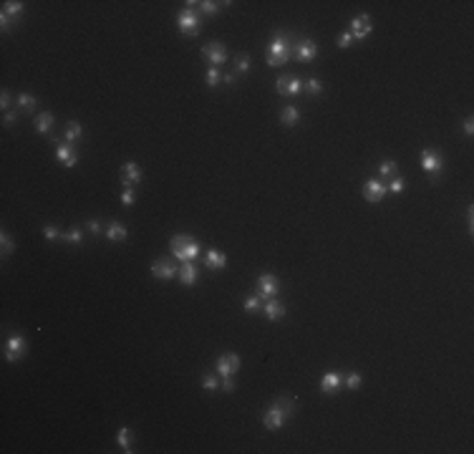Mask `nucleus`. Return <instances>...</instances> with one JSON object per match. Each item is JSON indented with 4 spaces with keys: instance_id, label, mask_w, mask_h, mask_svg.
<instances>
[{
    "instance_id": "obj_7",
    "label": "nucleus",
    "mask_w": 474,
    "mask_h": 454,
    "mask_svg": "<svg viewBox=\"0 0 474 454\" xmlns=\"http://www.w3.org/2000/svg\"><path fill=\"white\" fill-rule=\"evenodd\" d=\"M275 91L280 96H295V94L305 91V81H300L298 76H280L275 81Z\"/></svg>"
},
{
    "instance_id": "obj_49",
    "label": "nucleus",
    "mask_w": 474,
    "mask_h": 454,
    "mask_svg": "<svg viewBox=\"0 0 474 454\" xmlns=\"http://www.w3.org/2000/svg\"><path fill=\"white\" fill-rule=\"evenodd\" d=\"M466 224H469V230L474 227V209H471V207L466 209Z\"/></svg>"
},
{
    "instance_id": "obj_22",
    "label": "nucleus",
    "mask_w": 474,
    "mask_h": 454,
    "mask_svg": "<svg viewBox=\"0 0 474 454\" xmlns=\"http://www.w3.org/2000/svg\"><path fill=\"white\" fill-rule=\"evenodd\" d=\"M51 126H53V114H51V111H41V114L36 116V131H38V134H48Z\"/></svg>"
},
{
    "instance_id": "obj_10",
    "label": "nucleus",
    "mask_w": 474,
    "mask_h": 454,
    "mask_svg": "<svg viewBox=\"0 0 474 454\" xmlns=\"http://www.w3.org/2000/svg\"><path fill=\"white\" fill-rule=\"evenodd\" d=\"M288 411H283L278 404H273L268 411H265V416H263V424H265V429H270V431H278V429H283V424L288 421Z\"/></svg>"
},
{
    "instance_id": "obj_4",
    "label": "nucleus",
    "mask_w": 474,
    "mask_h": 454,
    "mask_svg": "<svg viewBox=\"0 0 474 454\" xmlns=\"http://www.w3.org/2000/svg\"><path fill=\"white\" fill-rule=\"evenodd\" d=\"M26 348H28V341H26L21 333H13V336L6 341V351H3V356H6V361L16 363V361H21V358L26 356Z\"/></svg>"
},
{
    "instance_id": "obj_47",
    "label": "nucleus",
    "mask_w": 474,
    "mask_h": 454,
    "mask_svg": "<svg viewBox=\"0 0 474 454\" xmlns=\"http://www.w3.org/2000/svg\"><path fill=\"white\" fill-rule=\"evenodd\" d=\"M121 202H124V204H131V202H134V189H124V192H121Z\"/></svg>"
},
{
    "instance_id": "obj_48",
    "label": "nucleus",
    "mask_w": 474,
    "mask_h": 454,
    "mask_svg": "<svg viewBox=\"0 0 474 454\" xmlns=\"http://www.w3.org/2000/svg\"><path fill=\"white\" fill-rule=\"evenodd\" d=\"M18 121V111L13 114V111H6V116H3V124H16Z\"/></svg>"
},
{
    "instance_id": "obj_3",
    "label": "nucleus",
    "mask_w": 474,
    "mask_h": 454,
    "mask_svg": "<svg viewBox=\"0 0 474 454\" xmlns=\"http://www.w3.org/2000/svg\"><path fill=\"white\" fill-rule=\"evenodd\" d=\"M419 162H421V169L431 177V179H439L441 177V169H444V157L439 154V152H434V149H424L421 152V157H419Z\"/></svg>"
},
{
    "instance_id": "obj_40",
    "label": "nucleus",
    "mask_w": 474,
    "mask_h": 454,
    "mask_svg": "<svg viewBox=\"0 0 474 454\" xmlns=\"http://www.w3.org/2000/svg\"><path fill=\"white\" fill-rule=\"evenodd\" d=\"M250 71V56L243 53L240 58H237V73H248Z\"/></svg>"
},
{
    "instance_id": "obj_18",
    "label": "nucleus",
    "mask_w": 474,
    "mask_h": 454,
    "mask_svg": "<svg viewBox=\"0 0 474 454\" xmlns=\"http://www.w3.org/2000/svg\"><path fill=\"white\" fill-rule=\"evenodd\" d=\"M263 313L268 316V321H280L285 316V303L278 300V298H268L265 306H263Z\"/></svg>"
},
{
    "instance_id": "obj_13",
    "label": "nucleus",
    "mask_w": 474,
    "mask_h": 454,
    "mask_svg": "<svg viewBox=\"0 0 474 454\" xmlns=\"http://www.w3.org/2000/svg\"><path fill=\"white\" fill-rule=\"evenodd\" d=\"M388 194V187L381 182V179H368L363 184V197L368 202H383V197Z\"/></svg>"
},
{
    "instance_id": "obj_25",
    "label": "nucleus",
    "mask_w": 474,
    "mask_h": 454,
    "mask_svg": "<svg viewBox=\"0 0 474 454\" xmlns=\"http://www.w3.org/2000/svg\"><path fill=\"white\" fill-rule=\"evenodd\" d=\"M81 134H84V126L78 121H68L66 124V139H68V144H76L81 139Z\"/></svg>"
},
{
    "instance_id": "obj_33",
    "label": "nucleus",
    "mask_w": 474,
    "mask_h": 454,
    "mask_svg": "<svg viewBox=\"0 0 474 454\" xmlns=\"http://www.w3.org/2000/svg\"><path fill=\"white\" fill-rule=\"evenodd\" d=\"M0 245H3V255H11L13 250H16V243L11 240V235L3 230V233H0Z\"/></svg>"
},
{
    "instance_id": "obj_29",
    "label": "nucleus",
    "mask_w": 474,
    "mask_h": 454,
    "mask_svg": "<svg viewBox=\"0 0 474 454\" xmlns=\"http://www.w3.org/2000/svg\"><path fill=\"white\" fill-rule=\"evenodd\" d=\"M61 240H63V243H68V245H81V243H84V233H81V227H71L68 233H63V235H61Z\"/></svg>"
},
{
    "instance_id": "obj_17",
    "label": "nucleus",
    "mask_w": 474,
    "mask_h": 454,
    "mask_svg": "<svg viewBox=\"0 0 474 454\" xmlns=\"http://www.w3.org/2000/svg\"><path fill=\"white\" fill-rule=\"evenodd\" d=\"M177 278H179V283H182V285H194V283L199 280V270H197V265H194V263H182V265H179Z\"/></svg>"
},
{
    "instance_id": "obj_16",
    "label": "nucleus",
    "mask_w": 474,
    "mask_h": 454,
    "mask_svg": "<svg viewBox=\"0 0 474 454\" xmlns=\"http://www.w3.org/2000/svg\"><path fill=\"white\" fill-rule=\"evenodd\" d=\"M341 386H343V376L341 373H336V371L323 373V379H321V391L323 394H336V391H341Z\"/></svg>"
},
{
    "instance_id": "obj_32",
    "label": "nucleus",
    "mask_w": 474,
    "mask_h": 454,
    "mask_svg": "<svg viewBox=\"0 0 474 454\" xmlns=\"http://www.w3.org/2000/svg\"><path fill=\"white\" fill-rule=\"evenodd\" d=\"M258 311H263V298L260 295H250L245 300V313H258Z\"/></svg>"
},
{
    "instance_id": "obj_8",
    "label": "nucleus",
    "mask_w": 474,
    "mask_h": 454,
    "mask_svg": "<svg viewBox=\"0 0 474 454\" xmlns=\"http://www.w3.org/2000/svg\"><path fill=\"white\" fill-rule=\"evenodd\" d=\"M141 167L136 164V162H126L124 167H121V174H119V182H121V187L124 189H134L139 182H141Z\"/></svg>"
},
{
    "instance_id": "obj_37",
    "label": "nucleus",
    "mask_w": 474,
    "mask_h": 454,
    "mask_svg": "<svg viewBox=\"0 0 474 454\" xmlns=\"http://www.w3.org/2000/svg\"><path fill=\"white\" fill-rule=\"evenodd\" d=\"M43 235H46V240H61V230L56 224H43Z\"/></svg>"
},
{
    "instance_id": "obj_2",
    "label": "nucleus",
    "mask_w": 474,
    "mask_h": 454,
    "mask_svg": "<svg viewBox=\"0 0 474 454\" xmlns=\"http://www.w3.org/2000/svg\"><path fill=\"white\" fill-rule=\"evenodd\" d=\"M194 0L184 3V8L179 11L177 16V28L184 33V36H199L202 33V21H199V11H194Z\"/></svg>"
},
{
    "instance_id": "obj_27",
    "label": "nucleus",
    "mask_w": 474,
    "mask_h": 454,
    "mask_svg": "<svg viewBox=\"0 0 474 454\" xmlns=\"http://www.w3.org/2000/svg\"><path fill=\"white\" fill-rule=\"evenodd\" d=\"M23 6H26V3H21V0H8V3H3V13H6L8 18H18V16L23 13Z\"/></svg>"
},
{
    "instance_id": "obj_26",
    "label": "nucleus",
    "mask_w": 474,
    "mask_h": 454,
    "mask_svg": "<svg viewBox=\"0 0 474 454\" xmlns=\"http://www.w3.org/2000/svg\"><path fill=\"white\" fill-rule=\"evenodd\" d=\"M116 444L129 454L131 451V431H129V426H121L119 431H116Z\"/></svg>"
},
{
    "instance_id": "obj_34",
    "label": "nucleus",
    "mask_w": 474,
    "mask_h": 454,
    "mask_svg": "<svg viewBox=\"0 0 474 454\" xmlns=\"http://www.w3.org/2000/svg\"><path fill=\"white\" fill-rule=\"evenodd\" d=\"M305 91H308L310 96H318V94L323 91V81H321V79H308V81H305Z\"/></svg>"
},
{
    "instance_id": "obj_44",
    "label": "nucleus",
    "mask_w": 474,
    "mask_h": 454,
    "mask_svg": "<svg viewBox=\"0 0 474 454\" xmlns=\"http://www.w3.org/2000/svg\"><path fill=\"white\" fill-rule=\"evenodd\" d=\"M461 129H464V134H466V136H471V134H474V119H471V116H466V119H464V124H461Z\"/></svg>"
},
{
    "instance_id": "obj_12",
    "label": "nucleus",
    "mask_w": 474,
    "mask_h": 454,
    "mask_svg": "<svg viewBox=\"0 0 474 454\" xmlns=\"http://www.w3.org/2000/svg\"><path fill=\"white\" fill-rule=\"evenodd\" d=\"M293 56H295L300 63H310V61L318 56V46H315V41H313V38H303V41H298V46L293 48Z\"/></svg>"
},
{
    "instance_id": "obj_1",
    "label": "nucleus",
    "mask_w": 474,
    "mask_h": 454,
    "mask_svg": "<svg viewBox=\"0 0 474 454\" xmlns=\"http://www.w3.org/2000/svg\"><path fill=\"white\" fill-rule=\"evenodd\" d=\"M290 56H293V46H290L288 36L278 31L273 36L270 46H268V66H273V68L275 66H285L290 61Z\"/></svg>"
},
{
    "instance_id": "obj_42",
    "label": "nucleus",
    "mask_w": 474,
    "mask_h": 454,
    "mask_svg": "<svg viewBox=\"0 0 474 454\" xmlns=\"http://www.w3.org/2000/svg\"><path fill=\"white\" fill-rule=\"evenodd\" d=\"M336 41H338V48H348V46L353 43V36H351V33L346 31V33H341V36H338Z\"/></svg>"
},
{
    "instance_id": "obj_20",
    "label": "nucleus",
    "mask_w": 474,
    "mask_h": 454,
    "mask_svg": "<svg viewBox=\"0 0 474 454\" xmlns=\"http://www.w3.org/2000/svg\"><path fill=\"white\" fill-rule=\"evenodd\" d=\"M204 265L212 268V270H224L227 268V255L219 253V250H207L204 253Z\"/></svg>"
},
{
    "instance_id": "obj_6",
    "label": "nucleus",
    "mask_w": 474,
    "mask_h": 454,
    "mask_svg": "<svg viewBox=\"0 0 474 454\" xmlns=\"http://www.w3.org/2000/svg\"><path fill=\"white\" fill-rule=\"evenodd\" d=\"M202 58H204V61H209L214 68H219V66L227 61V48H224V43L212 41V43L202 46Z\"/></svg>"
},
{
    "instance_id": "obj_21",
    "label": "nucleus",
    "mask_w": 474,
    "mask_h": 454,
    "mask_svg": "<svg viewBox=\"0 0 474 454\" xmlns=\"http://www.w3.org/2000/svg\"><path fill=\"white\" fill-rule=\"evenodd\" d=\"M104 233H106V238H109L111 243H121V240H126V227H124V222H111Z\"/></svg>"
},
{
    "instance_id": "obj_9",
    "label": "nucleus",
    "mask_w": 474,
    "mask_h": 454,
    "mask_svg": "<svg viewBox=\"0 0 474 454\" xmlns=\"http://www.w3.org/2000/svg\"><path fill=\"white\" fill-rule=\"evenodd\" d=\"M371 31H373V26H371V16L361 13V16H353V18H351V31H348V33L353 36V41H363V38H368Z\"/></svg>"
},
{
    "instance_id": "obj_46",
    "label": "nucleus",
    "mask_w": 474,
    "mask_h": 454,
    "mask_svg": "<svg viewBox=\"0 0 474 454\" xmlns=\"http://www.w3.org/2000/svg\"><path fill=\"white\" fill-rule=\"evenodd\" d=\"M8 106H11V94H8V91H3V94H0V109L8 111Z\"/></svg>"
},
{
    "instance_id": "obj_36",
    "label": "nucleus",
    "mask_w": 474,
    "mask_h": 454,
    "mask_svg": "<svg viewBox=\"0 0 474 454\" xmlns=\"http://www.w3.org/2000/svg\"><path fill=\"white\" fill-rule=\"evenodd\" d=\"M273 404H278V406H280L283 411H288L290 416H293V411H295V401H293L290 396H280V399H275Z\"/></svg>"
},
{
    "instance_id": "obj_38",
    "label": "nucleus",
    "mask_w": 474,
    "mask_h": 454,
    "mask_svg": "<svg viewBox=\"0 0 474 454\" xmlns=\"http://www.w3.org/2000/svg\"><path fill=\"white\" fill-rule=\"evenodd\" d=\"M378 172H381L383 177H391V174L396 172V162H393V159H383V162L378 164Z\"/></svg>"
},
{
    "instance_id": "obj_28",
    "label": "nucleus",
    "mask_w": 474,
    "mask_h": 454,
    "mask_svg": "<svg viewBox=\"0 0 474 454\" xmlns=\"http://www.w3.org/2000/svg\"><path fill=\"white\" fill-rule=\"evenodd\" d=\"M18 106H21V111L31 114V111H36L38 99H36V96H31V94H21V96H18Z\"/></svg>"
},
{
    "instance_id": "obj_35",
    "label": "nucleus",
    "mask_w": 474,
    "mask_h": 454,
    "mask_svg": "<svg viewBox=\"0 0 474 454\" xmlns=\"http://www.w3.org/2000/svg\"><path fill=\"white\" fill-rule=\"evenodd\" d=\"M386 187H388V192H393V194H401V192L406 189V179H404V177H393V179H391V182H388Z\"/></svg>"
},
{
    "instance_id": "obj_15",
    "label": "nucleus",
    "mask_w": 474,
    "mask_h": 454,
    "mask_svg": "<svg viewBox=\"0 0 474 454\" xmlns=\"http://www.w3.org/2000/svg\"><path fill=\"white\" fill-rule=\"evenodd\" d=\"M56 144V159L63 162L66 167H76L78 164V152L71 146V144H63V141H53Z\"/></svg>"
},
{
    "instance_id": "obj_5",
    "label": "nucleus",
    "mask_w": 474,
    "mask_h": 454,
    "mask_svg": "<svg viewBox=\"0 0 474 454\" xmlns=\"http://www.w3.org/2000/svg\"><path fill=\"white\" fill-rule=\"evenodd\" d=\"M278 293H280V280H278V275L263 273V275L258 278V295H260L263 300H268V298H278Z\"/></svg>"
},
{
    "instance_id": "obj_24",
    "label": "nucleus",
    "mask_w": 474,
    "mask_h": 454,
    "mask_svg": "<svg viewBox=\"0 0 474 454\" xmlns=\"http://www.w3.org/2000/svg\"><path fill=\"white\" fill-rule=\"evenodd\" d=\"M280 121H283L285 126L298 124V121H300V111H298V106H285V109L280 111Z\"/></svg>"
},
{
    "instance_id": "obj_41",
    "label": "nucleus",
    "mask_w": 474,
    "mask_h": 454,
    "mask_svg": "<svg viewBox=\"0 0 474 454\" xmlns=\"http://www.w3.org/2000/svg\"><path fill=\"white\" fill-rule=\"evenodd\" d=\"M204 391H217L219 389V381H217V376H204Z\"/></svg>"
},
{
    "instance_id": "obj_39",
    "label": "nucleus",
    "mask_w": 474,
    "mask_h": 454,
    "mask_svg": "<svg viewBox=\"0 0 474 454\" xmlns=\"http://www.w3.org/2000/svg\"><path fill=\"white\" fill-rule=\"evenodd\" d=\"M219 79H222V73H219V68H214V66H209V71H207V86H217L219 84Z\"/></svg>"
},
{
    "instance_id": "obj_11",
    "label": "nucleus",
    "mask_w": 474,
    "mask_h": 454,
    "mask_svg": "<svg viewBox=\"0 0 474 454\" xmlns=\"http://www.w3.org/2000/svg\"><path fill=\"white\" fill-rule=\"evenodd\" d=\"M240 366H243V358L237 353H224V356L217 358V373L219 376H234L240 371Z\"/></svg>"
},
{
    "instance_id": "obj_19",
    "label": "nucleus",
    "mask_w": 474,
    "mask_h": 454,
    "mask_svg": "<svg viewBox=\"0 0 474 454\" xmlns=\"http://www.w3.org/2000/svg\"><path fill=\"white\" fill-rule=\"evenodd\" d=\"M199 253H202V245H199L197 240H192V243H189V245H184L182 250H174V258H177V260H182V263H192V260L199 255Z\"/></svg>"
},
{
    "instance_id": "obj_30",
    "label": "nucleus",
    "mask_w": 474,
    "mask_h": 454,
    "mask_svg": "<svg viewBox=\"0 0 474 454\" xmlns=\"http://www.w3.org/2000/svg\"><path fill=\"white\" fill-rule=\"evenodd\" d=\"M343 384H346V389H361V384H363V376L361 373H356V371H351V373H346L343 376Z\"/></svg>"
},
{
    "instance_id": "obj_14",
    "label": "nucleus",
    "mask_w": 474,
    "mask_h": 454,
    "mask_svg": "<svg viewBox=\"0 0 474 454\" xmlns=\"http://www.w3.org/2000/svg\"><path fill=\"white\" fill-rule=\"evenodd\" d=\"M177 273H179V268L172 260H154L151 263V275L159 278V280H172V278H177Z\"/></svg>"
},
{
    "instance_id": "obj_45",
    "label": "nucleus",
    "mask_w": 474,
    "mask_h": 454,
    "mask_svg": "<svg viewBox=\"0 0 474 454\" xmlns=\"http://www.w3.org/2000/svg\"><path fill=\"white\" fill-rule=\"evenodd\" d=\"M234 389V376H222V391H232Z\"/></svg>"
},
{
    "instance_id": "obj_50",
    "label": "nucleus",
    "mask_w": 474,
    "mask_h": 454,
    "mask_svg": "<svg viewBox=\"0 0 474 454\" xmlns=\"http://www.w3.org/2000/svg\"><path fill=\"white\" fill-rule=\"evenodd\" d=\"M222 81H224V84H234V76H232V73H224Z\"/></svg>"
},
{
    "instance_id": "obj_43",
    "label": "nucleus",
    "mask_w": 474,
    "mask_h": 454,
    "mask_svg": "<svg viewBox=\"0 0 474 454\" xmlns=\"http://www.w3.org/2000/svg\"><path fill=\"white\" fill-rule=\"evenodd\" d=\"M86 227H89V230H91L94 235L104 233V227H101V222H99V219H89V222H86Z\"/></svg>"
},
{
    "instance_id": "obj_31",
    "label": "nucleus",
    "mask_w": 474,
    "mask_h": 454,
    "mask_svg": "<svg viewBox=\"0 0 474 454\" xmlns=\"http://www.w3.org/2000/svg\"><path fill=\"white\" fill-rule=\"evenodd\" d=\"M192 240H194L192 235H174V238L169 240V248H172V253H174V250H182L184 245H189Z\"/></svg>"
},
{
    "instance_id": "obj_23",
    "label": "nucleus",
    "mask_w": 474,
    "mask_h": 454,
    "mask_svg": "<svg viewBox=\"0 0 474 454\" xmlns=\"http://www.w3.org/2000/svg\"><path fill=\"white\" fill-rule=\"evenodd\" d=\"M224 6H229V3H214V0H199L197 3V11L199 13H204V16H214V13H219Z\"/></svg>"
}]
</instances>
